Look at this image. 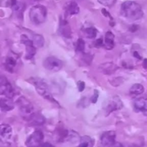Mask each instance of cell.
I'll return each mask as SVG.
<instances>
[{
    "mask_svg": "<svg viewBox=\"0 0 147 147\" xmlns=\"http://www.w3.org/2000/svg\"><path fill=\"white\" fill-rule=\"evenodd\" d=\"M122 107H123V103H122L121 100L117 96H113L108 103L107 106L106 108V113L110 114L111 112L114 111L121 109Z\"/></svg>",
    "mask_w": 147,
    "mask_h": 147,
    "instance_id": "30bf717a",
    "label": "cell"
},
{
    "mask_svg": "<svg viewBox=\"0 0 147 147\" xmlns=\"http://www.w3.org/2000/svg\"><path fill=\"white\" fill-rule=\"evenodd\" d=\"M144 91V86L141 84H138V83L133 85L132 87L130 88V94L133 96L142 94Z\"/></svg>",
    "mask_w": 147,
    "mask_h": 147,
    "instance_id": "ffe728a7",
    "label": "cell"
},
{
    "mask_svg": "<svg viewBox=\"0 0 147 147\" xmlns=\"http://www.w3.org/2000/svg\"><path fill=\"white\" fill-rule=\"evenodd\" d=\"M144 67H145V68H147V60H144Z\"/></svg>",
    "mask_w": 147,
    "mask_h": 147,
    "instance_id": "1f68e13d",
    "label": "cell"
},
{
    "mask_svg": "<svg viewBox=\"0 0 147 147\" xmlns=\"http://www.w3.org/2000/svg\"><path fill=\"white\" fill-rule=\"evenodd\" d=\"M45 120L43 116H42L41 115L35 114V116L30 121V123L33 126H41L45 123Z\"/></svg>",
    "mask_w": 147,
    "mask_h": 147,
    "instance_id": "603a6c76",
    "label": "cell"
},
{
    "mask_svg": "<svg viewBox=\"0 0 147 147\" xmlns=\"http://www.w3.org/2000/svg\"><path fill=\"white\" fill-rule=\"evenodd\" d=\"M100 71L102 73H103L104 74L107 75H111L112 73H113L114 72L116 71V70L118 69V67L115 64L112 63H104V64H102L99 67Z\"/></svg>",
    "mask_w": 147,
    "mask_h": 147,
    "instance_id": "e0dca14e",
    "label": "cell"
},
{
    "mask_svg": "<svg viewBox=\"0 0 147 147\" xmlns=\"http://www.w3.org/2000/svg\"><path fill=\"white\" fill-rule=\"evenodd\" d=\"M135 109L138 111H142L145 116H147V98H139L136 99L134 103Z\"/></svg>",
    "mask_w": 147,
    "mask_h": 147,
    "instance_id": "7c38bea8",
    "label": "cell"
},
{
    "mask_svg": "<svg viewBox=\"0 0 147 147\" xmlns=\"http://www.w3.org/2000/svg\"><path fill=\"white\" fill-rule=\"evenodd\" d=\"M30 82L34 85V86L36 88V90H37V92L40 95V96H42L44 98L50 100V102L57 103V101H56L54 99V98H53L51 92H50V88H49L48 85L47 84V83H46L43 79L34 78H32L31 80H30ZM57 104H58V103H57Z\"/></svg>",
    "mask_w": 147,
    "mask_h": 147,
    "instance_id": "3957f363",
    "label": "cell"
},
{
    "mask_svg": "<svg viewBox=\"0 0 147 147\" xmlns=\"http://www.w3.org/2000/svg\"><path fill=\"white\" fill-rule=\"evenodd\" d=\"M47 11L45 7L40 4L34 6L30 11V18L35 24H40L45 22L47 18Z\"/></svg>",
    "mask_w": 147,
    "mask_h": 147,
    "instance_id": "277c9868",
    "label": "cell"
},
{
    "mask_svg": "<svg viewBox=\"0 0 147 147\" xmlns=\"http://www.w3.org/2000/svg\"><path fill=\"white\" fill-rule=\"evenodd\" d=\"M43 65L46 69L50 70V71L57 72L63 67V63L60 59L51 56V57H47L45 60Z\"/></svg>",
    "mask_w": 147,
    "mask_h": 147,
    "instance_id": "8992f818",
    "label": "cell"
},
{
    "mask_svg": "<svg viewBox=\"0 0 147 147\" xmlns=\"http://www.w3.org/2000/svg\"><path fill=\"white\" fill-rule=\"evenodd\" d=\"M12 135V129L8 124H2L0 128V136L1 139L4 142L8 141L11 139Z\"/></svg>",
    "mask_w": 147,
    "mask_h": 147,
    "instance_id": "4fadbf2b",
    "label": "cell"
},
{
    "mask_svg": "<svg viewBox=\"0 0 147 147\" xmlns=\"http://www.w3.org/2000/svg\"><path fill=\"white\" fill-rule=\"evenodd\" d=\"M121 14L123 17L130 20H138L144 15L141 6L132 1H126L122 4Z\"/></svg>",
    "mask_w": 147,
    "mask_h": 147,
    "instance_id": "6da1fadb",
    "label": "cell"
},
{
    "mask_svg": "<svg viewBox=\"0 0 147 147\" xmlns=\"http://www.w3.org/2000/svg\"><path fill=\"white\" fill-rule=\"evenodd\" d=\"M44 135L41 131H35L33 132L27 140L26 141V146L27 147H40L42 144Z\"/></svg>",
    "mask_w": 147,
    "mask_h": 147,
    "instance_id": "5b68a950",
    "label": "cell"
},
{
    "mask_svg": "<svg viewBox=\"0 0 147 147\" xmlns=\"http://www.w3.org/2000/svg\"><path fill=\"white\" fill-rule=\"evenodd\" d=\"M85 36L88 39H94L97 36L98 30L95 27H90L83 30Z\"/></svg>",
    "mask_w": 147,
    "mask_h": 147,
    "instance_id": "44dd1931",
    "label": "cell"
},
{
    "mask_svg": "<svg viewBox=\"0 0 147 147\" xmlns=\"http://www.w3.org/2000/svg\"><path fill=\"white\" fill-rule=\"evenodd\" d=\"M98 98V91L97 90H95L94 94H93V96H92L91 98V101L93 102V103H96Z\"/></svg>",
    "mask_w": 147,
    "mask_h": 147,
    "instance_id": "4316f807",
    "label": "cell"
},
{
    "mask_svg": "<svg viewBox=\"0 0 147 147\" xmlns=\"http://www.w3.org/2000/svg\"><path fill=\"white\" fill-rule=\"evenodd\" d=\"M60 32L63 37H67L69 38L71 36V30H70V25H69L68 23L67 22V21L65 20H63L60 21Z\"/></svg>",
    "mask_w": 147,
    "mask_h": 147,
    "instance_id": "9a60e30c",
    "label": "cell"
},
{
    "mask_svg": "<svg viewBox=\"0 0 147 147\" xmlns=\"http://www.w3.org/2000/svg\"><path fill=\"white\" fill-rule=\"evenodd\" d=\"M17 103L18 105L20 116L24 120L30 122L36 114L34 106L24 97L20 98Z\"/></svg>",
    "mask_w": 147,
    "mask_h": 147,
    "instance_id": "7a4b0ae2",
    "label": "cell"
},
{
    "mask_svg": "<svg viewBox=\"0 0 147 147\" xmlns=\"http://www.w3.org/2000/svg\"><path fill=\"white\" fill-rule=\"evenodd\" d=\"M16 65H17V60L14 57H11V56H8L6 58L5 62H4V66H5V69L7 71L12 73Z\"/></svg>",
    "mask_w": 147,
    "mask_h": 147,
    "instance_id": "d6986e66",
    "label": "cell"
},
{
    "mask_svg": "<svg viewBox=\"0 0 147 147\" xmlns=\"http://www.w3.org/2000/svg\"><path fill=\"white\" fill-rule=\"evenodd\" d=\"M116 0H98L100 4H103V5L106 6V7H111L114 4Z\"/></svg>",
    "mask_w": 147,
    "mask_h": 147,
    "instance_id": "484cf974",
    "label": "cell"
},
{
    "mask_svg": "<svg viewBox=\"0 0 147 147\" xmlns=\"http://www.w3.org/2000/svg\"><path fill=\"white\" fill-rule=\"evenodd\" d=\"M85 50V42L83 39H78L76 43V50L78 52H83Z\"/></svg>",
    "mask_w": 147,
    "mask_h": 147,
    "instance_id": "d4e9b609",
    "label": "cell"
},
{
    "mask_svg": "<svg viewBox=\"0 0 147 147\" xmlns=\"http://www.w3.org/2000/svg\"><path fill=\"white\" fill-rule=\"evenodd\" d=\"M0 107L3 111H9L14 109V105L11 100V98L4 96L1 97L0 99Z\"/></svg>",
    "mask_w": 147,
    "mask_h": 147,
    "instance_id": "5bb4252c",
    "label": "cell"
},
{
    "mask_svg": "<svg viewBox=\"0 0 147 147\" xmlns=\"http://www.w3.org/2000/svg\"><path fill=\"white\" fill-rule=\"evenodd\" d=\"M33 1H37V0H33Z\"/></svg>",
    "mask_w": 147,
    "mask_h": 147,
    "instance_id": "d6a6232c",
    "label": "cell"
},
{
    "mask_svg": "<svg viewBox=\"0 0 147 147\" xmlns=\"http://www.w3.org/2000/svg\"><path fill=\"white\" fill-rule=\"evenodd\" d=\"M113 147H123V146H122V145L121 144H119V143H116V144H115V145H114V146H113Z\"/></svg>",
    "mask_w": 147,
    "mask_h": 147,
    "instance_id": "4dcf8cb0",
    "label": "cell"
},
{
    "mask_svg": "<svg viewBox=\"0 0 147 147\" xmlns=\"http://www.w3.org/2000/svg\"><path fill=\"white\" fill-rule=\"evenodd\" d=\"M134 56L136 57V58L142 59V57H141V56L139 55V54L137 53V52H134Z\"/></svg>",
    "mask_w": 147,
    "mask_h": 147,
    "instance_id": "f546056e",
    "label": "cell"
},
{
    "mask_svg": "<svg viewBox=\"0 0 147 147\" xmlns=\"http://www.w3.org/2000/svg\"><path fill=\"white\" fill-rule=\"evenodd\" d=\"M40 147H55V146H53V145H51L49 143H45L43 144H42Z\"/></svg>",
    "mask_w": 147,
    "mask_h": 147,
    "instance_id": "f1b7e54d",
    "label": "cell"
},
{
    "mask_svg": "<svg viewBox=\"0 0 147 147\" xmlns=\"http://www.w3.org/2000/svg\"><path fill=\"white\" fill-rule=\"evenodd\" d=\"M9 5L17 17H22V14L25 9V5L24 3L17 0H9Z\"/></svg>",
    "mask_w": 147,
    "mask_h": 147,
    "instance_id": "8fae6325",
    "label": "cell"
},
{
    "mask_svg": "<svg viewBox=\"0 0 147 147\" xmlns=\"http://www.w3.org/2000/svg\"><path fill=\"white\" fill-rule=\"evenodd\" d=\"M21 42L26 47L25 58L27 60H31L36 54V47L34 45L33 41L30 40L26 35L23 34L21 36Z\"/></svg>",
    "mask_w": 147,
    "mask_h": 147,
    "instance_id": "ba28073f",
    "label": "cell"
},
{
    "mask_svg": "<svg viewBox=\"0 0 147 147\" xmlns=\"http://www.w3.org/2000/svg\"><path fill=\"white\" fill-rule=\"evenodd\" d=\"M115 36L112 33V32L108 31L106 33L104 39V47L107 50H111L114 47L115 42H114Z\"/></svg>",
    "mask_w": 147,
    "mask_h": 147,
    "instance_id": "2e32d148",
    "label": "cell"
},
{
    "mask_svg": "<svg viewBox=\"0 0 147 147\" xmlns=\"http://www.w3.org/2000/svg\"><path fill=\"white\" fill-rule=\"evenodd\" d=\"M93 140L88 136H84L80 139L78 147H93Z\"/></svg>",
    "mask_w": 147,
    "mask_h": 147,
    "instance_id": "7402d4cb",
    "label": "cell"
},
{
    "mask_svg": "<svg viewBox=\"0 0 147 147\" xmlns=\"http://www.w3.org/2000/svg\"><path fill=\"white\" fill-rule=\"evenodd\" d=\"M78 90L80 92L83 91L85 89V83L83 81H79L78 83Z\"/></svg>",
    "mask_w": 147,
    "mask_h": 147,
    "instance_id": "83f0119b",
    "label": "cell"
},
{
    "mask_svg": "<svg viewBox=\"0 0 147 147\" xmlns=\"http://www.w3.org/2000/svg\"><path fill=\"white\" fill-rule=\"evenodd\" d=\"M65 11L68 15H74L79 12L80 9L76 1H70L66 4Z\"/></svg>",
    "mask_w": 147,
    "mask_h": 147,
    "instance_id": "ac0fdd59",
    "label": "cell"
},
{
    "mask_svg": "<svg viewBox=\"0 0 147 147\" xmlns=\"http://www.w3.org/2000/svg\"><path fill=\"white\" fill-rule=\"evenodd\" d=\"M33 43L36 47H42L44 45L45 40L40 34H34L33 36Z\"/></svg>",
    "mask_w": 147,
    "mask_h": 147,
    "instance_id": "cb8c5ba5",
    "label": "cell"
},
{
    "mask_svg": "<svg viewBox=\"0 0 147 147\" xmlns=\"http://www.w3.org/2000/svg\"><path fill=\"white\" fill-rule=\"evenodd\" d=\"M100 142L104 146L113 147L116 144V133L113 131L104 132L100 137Z\"/></svg>",
    "mask_w": 147,
    "mask_h": 147,
    "instance_id": "9c48e42d",
    "label": "cell"
},
{
    "mask_svg": "<svg viewBox=\"0 0 147 147\" xmlns=\"http://www.w3.org/2000/svg\"><path fill=\"white\" fill-rule=\"evenodd\" d=\"M0 94L9 98H12L14 96V90L12 86L4 76H1L0 78Z\"/></svg>",
    "mask_w": 147,
    "mask_h": 147,
    "instance_id": "52a82bcc",
    "label": "cell"
}]
</instances>
